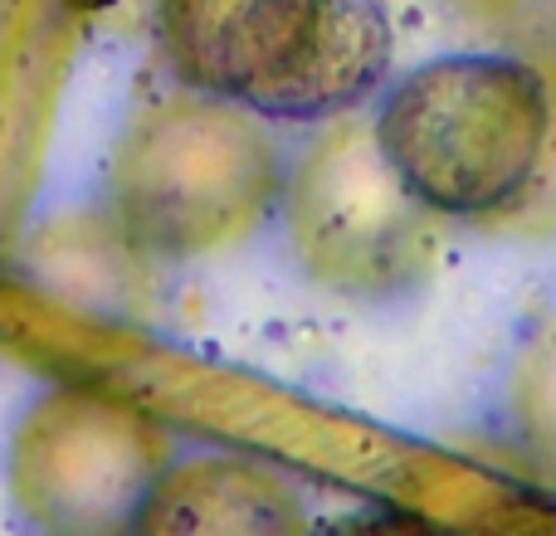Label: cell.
<instances>
[{"label":"cell","instance_id":"3","mask_svg":"<svg viewBox=\"0 0 556 536\" xmlns=\"http://www.w3.org/2000/svg\"><path fill=\"white\" fill-rule=\"evenodd\" d=\"M274 191V152L230 103H176L127 142L117 201L147 250H205L260 220Z\"/></svg>","mask_w":556,"mask_h":536},{"label":"cell","instance_id":"2","mask_svg":"<svg viewBox=\"0 0 556 536\" xmlns=\"http://www.w3.org/2000/svg\"><path fill=\"white\" fill-rule=\"evenodd\" d=\"M552 88L513 54H444L376 107L371 137L401 186L440 220L522 205L552 142Z\"/></svg>","mask_w":556,"mask_h":536},{"label":"cell","instance_id":"1","mask_svg":"<svg viewBox=\"0 0 556 536\" xmlns=\"http://www.w3.org/2000/svg\"><path fill=\"white\" fill-rule=\"evenodd\" d=\"M156 39L195 98L269 123L352 113L395 54L376 0H156Z\"/></svg>","mask_w":556,"mask_h":536},{"label":"cell","instance_id":"4","mask_svg":"<svg viewBox=\"0 0 556 536\" xmlns=\"http://www.w3.org/2000/svg\"><path fill=\"white\" fill-rule=\"evenodd\" d=\"M288 215L303 264L352 297H381L410 283L430 264V220H440L401 186L376 137L356 127L332 132L303 162Z\"/></svg>","mask_w":556,"mask_h":536}]
</instances>
